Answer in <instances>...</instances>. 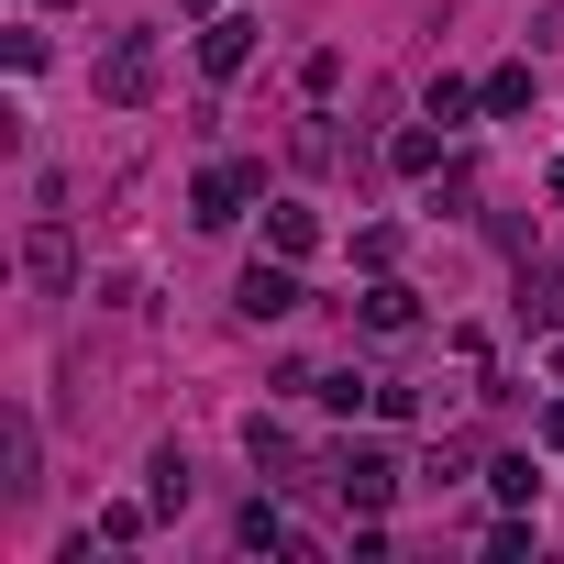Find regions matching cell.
I'll return each mask as SVG.
<instances>
[{"instance_id": "obj_1", "label": "cell", "mask_w": 564, "mask_h": 564, "mask_svg": "<svg viewBox=\"0 0 564 564\" xmlns=\"http://www.w3.org/2000/svg\"><path fill=\"white\" fill-rule=\"evenodd\" d=\"M100 100H155V34H111V56H100Z\"/></svg>"}, {"instance_id": "obj_10", "label": "cell", "mask_w": 564, "mask_h": 564, "mask_svg": "<svg viewBox=\"0 0 564 564\" xmlns=\"http://www.w3.org/2000/svg\"><path fill=\"white\" fill-rule=\"evenodd\" d=\"M421 111H432V122H443V133H454V122H465V111H476V89H465V78H432V100H421Z\"/></svg>"}, {"instance_id": "obj_13", "label": "cell", "mask_w": 564, "mask_h": 564, "mask_svg": "<svg viewBox=\"0 0 564 564\" xmlns=\"http://www.w3.org/2000/svg\"><path fill=\"white\" fill-rule=\"evenodd\" d=\"M487 111H531V67H498L487 78Z\"/></svg>"}, {"instance_id": "obj_7", "label": "cell", "mask_w": 564, "mask_h": 564, "mask_svg": "<svg viewBox=\"0 0 564 564\" xmlns=\"http://www.w3.org/2000/svg\"><path fill=\"white\" fill-rule=\"evenodd\" d=\"M265 243H276V254H289V265H300V254L322 243V221H311L300 199H276V210H265Z\"/></svg>"}, {"instance_id": "obj_6", "label": "cell", "mask_w": 564, "mask_h": 564, "mask_svg": "<svg viewBox=\"0 0 564 564\" xmlns=\"http://www.w3.org/2000/svg\"><path fill=\"white\" fill-rule=\"evenodd\" d=\"M355 322H366V333H410L421 311H410V289H399V276H377V289L355 300Z\"/></svg>"}, {"instance_id": "obj_2", "label": "cell", "mask_w": 564, "mask_h": 564, "mask_svg": "<svg viewBox=\"0 0 564 564\" xmlns=\"http://www.w3.org/2000/svg\"><path fill=\"white\" fill-rule=\"evenodd\" d=\"M333 487H344L355 509H388V498H399V465H388L377 443H355V454H333Z\"/></svg>"}, {"instance_id": "obj_14", "label": "cell", "mask_w": 564, "mask_h": 564, "mask_svg": "<svg viewBox=\"0 0 564 564\" xmlns=\"http://www.w3.org/2000/svg\"><path fill=\"white\" fill-rule=\"evenodd\" d=\"M188 12H210V0H188Z\"/></svg>"}, {"instance_id": "obj_9", "label": "cell", "mask_w": 564, "mask_h": 564, "mask_svg": "<svg viewBox=\"0 0 564 564\" xmlns=\"http://www.w3.org/2000/svg\"><path fill=\"white\" fill-rule=\"evenodd\" d=\"M553 311H564L553 276H520V322H531V333H553Z\"/></svg>"}, {"instance_id": "obj_8", "label": "cell", "mask_w": 564, "mask_h": 564, "mask_svg": "<svg viewBox=\"0 0 564 564\" xmlns=\"http://www.w3.org/2000/svg\"><path fill=\"white\" fill-rule=\"evenodd\" d=\"M144 476H155V487H144L155 509H188V454H177V443H155V465H144Z\"/></svg>"}, {"instance_id": "obj_12", "label": "cell", "mask_w": 564, "mask_h": 564, "mask_svg": "<svg viewBox=\"0 0 564 564\" xmlns=\"http://www.w3.org/2000/svg\"><path fill=\"white\" fill-rule=\"evenodd\" d=\"M34 487H45V476H34V421L12 410V498H34Z\"/></svg>"}, {"instance_id": "obj_11", "label": "cell", "mask_w": 564, "mask_h": 564, "mask_svg": "<svg viewBox=\"0 0 564 564\" xmlns=\"http://www.w3.org/2000/svg\"><path fill=\"white\" fill-rule=\"evenodd\" d=\"M333 155H344V133H333V111H311L300 122V166H333Z\"/></svg>"}, {"instance_id": "obj_4", "label": "cell", "mask_w": 564, "mask_h": 564, "mask_svg": "<svg viewBox=\"0 0 564 564\" xmlns=\"http://www.w3.org/2000/svg\"><path fill=\"white\" fill-rule=\"evenodd\" d=\"M23 276H34V289H67V276H78V243H67V221H34V232H23Z\"/></svg>"}, {"instance_id": "obj_3", "label": "cell", "mask_w": 564, "mask_h": 564, "mask_svg": "<svg viewBox=\"0 0 564 564\" xmlns=\"http://www.w3.org/2000/svg\"><path fill=\"white\" fill-rule=\"evenodd\" d=\"M232 300H243V322H289V311H300L289 254H276V265H243V289H232Z\"/></svg>"}, {"instance_id": "obj_5", "label": "cell", "mask_w": 564, "mask_h": 564, "mask_svg": "<svg viewBox=\"0 0 564 564\" xmlns=\"http://www.w3.org/2000/svg\"><path fill=\"white\" fill-rule=\"evenodd\" d=\"M243 56H254V23H243V12H221V23L199 34V67H210V78H243Z\"/></svg>"}]
</instances>
